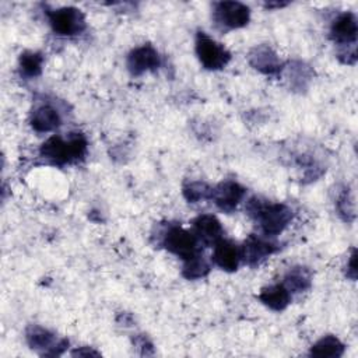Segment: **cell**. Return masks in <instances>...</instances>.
Segmentation results:
<instances>
[{
	"instance_id": "cell-1",
	"label": "cell",
	"mask_w": 358,
	"mask_h": 358,
	"mask_svg": "<svg viewBox=\"0 0 358 358\" xmlns=\"http://www.w3.org/2000/svg\"><path fill=\"white\" fill-rule=\"evenodd\" d=\"M248 214L255 218L264 235H280L291 222L294 213L282 203H270L259 197H252L246 204Z\"/></svg>"
},
{
	"instance_id": "cell-2",
	"label": "cell",
	"mask_w": 358,
	"mask_h": 358,
	"mask_svg": "<svg viewBox=\"0 0 358 358\" xmlns=\"http://www.w3.org/2000/svg\"><path fill=\"white\" fill-rule=\"evenodd\" d=\"M87 152V140L83 134L74 133L67 140L60 136H52L41 147V155L56 165H66L84 158Z\"/></svg>"
},
{
	"instance_id": "cell-3",
	"label": "cell",
	"mask_w": 358,
	"mask_h": 358,
	"mask_svg": "<svg viewBox=\"0 0 358 358\" xmlns=\"http://www.w3.org/2000/svg\"><path fill=\"white\" fill-rule=\"evenodd\" d=\"M162 245L168 252L176 255L183 262L201 253L200 241L197 239L194 232H189L187 229L178 225L168 227L162 236Z\"/></svg>"
},
{
	"instance_id": "cell-4",
	"label": "cell",
	"mask_w": 358,
	"mask_h": 358,
	"mask_svg": "<svg viewBox=\"0 0 358 358\" xmlns=\"http://www.w3.org/2000/svg\"><path fill=\"white\" fill-rule=\"evenodd\" d=\"M250 10L239 1H218L214 3L213 20L220 29H238L249 22Z\"/></svg>"
},
{
	"instance_id": "cell-5",
	"label": "cell",
	"mask_w": 358,
	"mask_h": 358,
	"mask_svg": "<svg viewBox=\"0 0 358 358\" xmlns=\"http://www.w3.org/2000/svg\"><path fill=\"white\" fill-rule=\"evenodd\" d=\"M196 55L207 70L224 69L231 59L229 52L203 31L196 35Z\"/></svg>"
},
{
	"instance_id": "cell-6",
	"label": "cell",
	"mask_w": 358,
	"mask_h": 358,
	"mask_svg": "<svg viewBox=\"0 0 358 358\" xmlns=\"http://www.w3.org/2000/svg\"><path fill=\"white\" fill-rule=\"evenodd\" d=\"M48 18L52 29L57 35L73 36L84 31L85 17L81 10L76 7H62L48 11Z\"/></svg>"
},
{
	"instance_id": "cell-7",
	"label": "cell",
	"mask_w": 358,
	"mask_h": 358,
	"mask_svg": "<svg viewBox=\"0 0 358 358\" xmlns=\"http://www.w3.org/2000/svg\"><path fill=\"white\" fill-rule=\"evenodd\" d=\"M25 337L29 347L32 350L39 351L42 355H50V357L60 355L69 345V341L66 338L57 340L52 331L38 324L29 326L27 329Z\"/></svg>"
},
{
	"instance_id": "cell-8",
	"label": "cell",
	"mask_w": 358,
	"mask_h": 358,
	"mask_svg": "<svg viewBox=\"0 0 358 358\" xmlns=\"http://www.w3.org/2000/svg\"><path fill=\"white\" fill-rule=\"evenodd\" d=\"M161 64V57L152 45H141L134 48L127 56V69L131 76H140L152 71Z\"/></svg>"
},
{
	"instance_id": "cell-9",
	"label": "cell",
	"mask_w": 358,
	"mask_h": 358,
	"mask_svg": "<svg viewBox=\"0 0 358 358\" xmlns=\"http://www.w3.org/2000/svg\"><path fill=\"white\" fill-rule=\"evenodd\" d=\"M357 17L352 13H343L340 14L331 24L330 28V38L334 41V43L343 46V48H355L357 42Z\"/></svg>"
},
{
	"instance_id": "cell-10",
	"label": "cell",
	"mask_w": 358,
	"mask_h": 358,
	"mask_svg": "<svg viewBox=\"0 0 358 358\" xmlns=\"http://www.w3.org/2000/svg\"><path fill=\"white\" fill-rule=\"evenodd\" d=\"M277 250V245L256 235H249L241 246V260L248 266H257Z\"/></svg>"
},
{
	"instance_id": "cell-11",
	"label": "cell",
	"mask_w": 358,
	"mask_h": 358,
	"mask_svg": "<svg viewBox=\"0 0 358 358\" xmlns=\"http://www.w3.org/2000/svg\"><path fill=\"white\" fill-rule=\"evenodd\" d=\"M246 189L234 180H225L213 187L211 199L224 211H232L243 199Z\"/></svg>"
},
{
	"instance_id": "cell-12",
	"label": "cell",
	"mask_w": 358,
	"mask_h": 358,
	"mask_svg": "<svg viewBox=\"0 0 358 358\" xmlns=\"http://www.w3.org/2000/svg\"><path fill=\"white\" fill-rule=\"evenodd\" d=\"M213 262L225 271H235L241 262V248L232 241L221 238L214 243Z\"/></svg>"
},
{
	"instance_id": "cell-13",
	"label": "cell",
	"mask_w": 358,
	"mask_h": 358,
	"mask_svg": "<svg viewBox=\"0 0 358 358\" xmlns=\"http://www.w3.org/2000/svg\"><path fill=\"white\" fill-rule=\"evenodd\" d=\"M249 63L253 69L263 74H277L282 69L277 53L267 45H259L253 48L249 53Z\"/></svg>"
},
{
	"instance_id": "cell-14",
	"label": "cell",
	"mask_w": 358,
	"mask_h": 358,
	"mask_svg": "<svg viewBox=\"0 0 358 358\" xmlns=\"http://www.w3.org/2000/svg\"><path fill=\"white\" fill-rule=\"evenodd\" d=\"M193 228L194 235L197 236L200 243L204 245H214L217 241L222 238L224 234L221 222L217 220V217L210 214H203L194 218Z\"/></svg>"
},
{
	"instance_id": "cell-15",
	"label": "cell",
	"mask_w": 358,
	"mask_h": 358,
	"mask_svg": "<svg viewBox=\"0 0 358 358\" xmlns=\"http://www.w3.org/2000/svg\"><path fill=\"white\" fill-rule=\"evenodd\" d=\"M62 124L59 112L50 105H41L32 112L31 126L39 133H48L57 129Z\"/></svg>"
},
{
	"instance_id": "cell-16",
	"label": "cell",
	"mask_w": 358,
	"mask_h": 358,
	"mask_svg": "<svg viewBox=\"0 0 358 358\" xmlns=\"http://www.w3.org/2000/svg\"><path fill=\"white\" fill-rule=\"evenodd\" d=\"M259 299L273 310H284L291 302V292L284 284H274L263 288Z\"/></svg>"
},
{
	"instance_id": "cell-17",
	"label": "cell",
	"mask_w": 358,
	"mask_h": 358,
	"mask_svg": "<svg viewBox=\"0 0 358 358\" xmlns=\"http://www.w3.org/2000/svg\"><path fill=\"white\" fill-rule=\"evenodd\" d=\"M312 284V273L308 267L295 266L284 277V285L289 292H303Z\"/></svg>"
},
{
	"instance_id": "cell-18",
	"label": "cell",
	"mask_w": 358,
	"mask_h": 358,
	"mask_svg": "<svg viewBox=\"0 0 358 358\" xmlns=\"http://www.w3.org/2000/svg\"><path fill=\"white\" fill-rule=\"evenodd\" d=\"M344 352V344L336 336H324L322 337L313 347L310 348V355L320 358H338Z\"/></svg>"
},
{
	"instance_id": "cell-19",
	"label": "cell",
	"mask_w": 358,
	"mask_h": 358,
	"mask_svg": "<svg viewBox=\"0 0 358 358\" xmlns=\"http://www.w3.org/2000/svg\"><path fill=\"white\" fill-rule=\"evenodd\" d=\"M210 271V263L206 260V257L199 253L197 256L183 262V270L182 274L187 278V280H196V278H201L204 275H207Z\"/></svg>"
},
{
	"instance_id": "cell-20",
	"label": "cell",
	"mask_w": 358,
	"mask_h": 358,
	"mask_svg": "<svg viewBox=\"0 0 358 358\" xmlns=\"http://www.w3.org/2000/svg\"><path fill=\"white\" fill-rule=\"evenodd\" d=\"M43 57L38 52H24L20 56V70L25 77H36L42 71Z\"/></svg>"
},
{
	"instance_id": "cell-21",
	"label": "cell",
	"mask_w": 358,
	"mask_h": 358,
	"mask_svg": "<svg viewBox=\"0 0 358 358\" xmlns=\"http://www.w3.org/2000/svg\"><path fill=\"white\" fill-rule=\"evenodd\" d=\"M213 187L204 182H190L183 186V196L189 203L210 200Z\"/></svg>"
},
{
	"instance_id": "cell-22",
	"label": "cell",
	"mask_w": 358,
	"mask_h": 358,
	"mask_svg": "<svg viewBox=\"0 0 358 358\" xmlns=\"http://www.w3.org/2000/svg\"><path fill=\"white\" fill-rule=\"evenodd\" d=\"M336 207H337V211H338L340 217L344 221H347V222L354 221V218H355V203H354V197H352L351 192L348 190V187L338 193L337 200H336Z\"/></svg>"
},
{
	"instance_id": "cell-23",
	"label": "cell",
	"mask_w": 358,
	"mask_h": 358,
	"mask_svg": "<svg viewBox=\"0 0 358 358\" xmlns=\"http://www.w3.org/2000/svg\"><path fill=\"white\" fill-rule=\"evenodd\" d=\"M345 274H347V277L351 278V280H355V278H357V252H355V249L352 250V253H351V256H350V259H348Z\"/></svg>"
},
{
	"instance_id": "cell-24",
	"label": "cell",
	"mask_w": 358,
	"mask_h": 358,
	"mask_svg": "<svg viewBox=\"0 0 358 358\" xmlns=\"http://www.w3.org/2000/svg\"><path fill=\"white\" fill-rule=\"evenodd\" d=\"M73 355H98V352L90 350V351H83V350H77L73 352Z\"/></svg>"
},
{
	"instance_id": "cell-25",
	"label": "cell",
	"mask_w": 358,
	"mask_h": 358,
	"mask_svg": "<svg viewBox=\"0 0 358 358\" xmlns=\"http://www.w3.org/2000/svg\"><path fill=\"white\" fill-rule=\"evenodd\" d=\"M287 6V3H266L264 7L266 8H273V7H284Z\"/></svg>"
}]
</instances>
